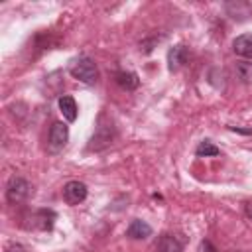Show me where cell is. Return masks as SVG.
Returning a JSON list of instances; mask_svg holds the SVG:
<instances>
[{"label":"cell","mask_w":252,"mask_h":252,"mask_svg":"<svg viewBox=\"0 0 252 252\" xmlns=\"http://www.w3.org/2000/svg\"><path fill=\"white\" fill-rule=\"evenodd\" d=\"M63 199L67 205H79L87 199V185L81 181H67L63 187Z\"/></svg>","instance_id":"5"},{"label":"cell","mask_w":252,"mask_h":252,"mask_svg":"<svg viewBox=\"0 0 252 252\" xmlns=\"http://www.w3.org/2000/svg\"><path fill=\"white\" fill-rule=\"evenodd\" d=\"M59 110H61V114L65 116L67 122H75L77 120V102H75L73 96H69V94L61 96L59 98Z\"/></svg>","instance_id":"11"},{"label":"cell","mask_w":252,"mask_h":252,"mask_svg":"<svg viewBox=\"0 0 252 252\" xmlns=\"http://www.w3.org/2000/svg\"><path fill=\"white\" fill-rule=\"evenodd\" d=\"M114 81L118 83V87H122L124 91H134L138 85H140V79L136 73L132 71H118L114 75Z\"/></svg>","instance_id":"10"},{"label":"cell","mask_w":252,"mask_h":252,"mask_svg":"<svg viewBox=\"0 0 252 252\" xmlns=\"http://www.w3.org/2000/svg\"><path fill=\"white\" fill-rule=\"evenodd\" d=\"M156 252H181V242L171 234H163L158 240Z\"/></svg>","instance_id":"12"},{"label":"cell","mask_w":252,"mask_h":252,"mask_svg":"<svg viewBox=\"0 0 252 252\" xmlns=\"http://www.w3.org/2000/svg\"><path fill=\"white\" fill-rule=\"evenodd\" d=\"M187 57H189V49L185 47V45H173L171 49H169V53H167V65H169V69L171 71H177L185 61H187Z\"/></svg>","instance_id":"8"},{"label":"cell","mask_w":252,"mask_h":252,"mask_svg":"<svg viewBox=\"0 0 252 252\" xmlns=\"http://www.w3.org/2000/svg\"><path fill=\"white\" fill-rule=\"evenodd\" d=\"M69 73H71L77 81H81V83H85V85H94L96 79H98V67H96V63H94L91 57H79V59L71 65Z\"/></svg>","instance_id":"1"},{"label":"cell","mask_w":252,"mask_h":252,"mask_svg":"<svg viewBox=\"0 0 252 252\" xmlns=\"http://www.w3.org/2000/svg\"><path fill=\"white\" fill-rule=\"evenodd\" d=\"M53 220H55V213L47 211V209H39L32 215V228H39V230H51L53 228Z\"/></svg>","instance_id":"6"},{"label":"cell","mask_w":252,"mask_h":252,"mask_svg":"<svg viewBox=\"0 0 252 252\" xmlns=\"http://www.w3.org/2000/svg\"><path fill=\"white\" fill-rule=\"evenodd\" d=\"M69 142V128L63 122H53L51 130H49V150L51 152H59L67 146Z\"/></svg>","instance_id":"4"},{"label":"cell","mask_w":252,"mask_h":252,"mask_svg":"<svg viewBox=\"0 0 252 252\" xmlns=\"http://www.w3.org/2000/svg\"><path fill=\"white\" fill-rule=\"evenodd\" d=\"M126 236L128 238H134V240H144L148 236H152V226L146 222V220H140V219H134L128 228H126Z\"/></svg>","instance_id":"7"},{"label":"cell","mask_w":252,"mask_h":252,"mask_svg":"<svg viewBox=\"0 0 252 252\" xmlns=\"http://www.w3.org/2000/svg\"><path fill=\"white\" fill-rule=\"evenodd\" d=\"M220 150L211 142V140H203L199 146H197V156L199 158H209V156H219Z\"/></svg>","instance_id":"13"},{"label":"cell","mask_w":252,"mask_h":252,"mask_svg":"<svg viewBox=\"0 0 252 252\" xmlns=\"http://www.w3.org/2000/svg\"><path fill=\"white\" fill-rule=\"evenodd\" d=\"M232 49L238 57L252 59V33H242L232 41Z\"/></svg>","instance_id":"9"},{"label":"cell","mask_w":252,"mask_h":252,"mask_svg":"<svg viewBox=\"0 0 252 252\" xmlns=\"http://www.w3.org/2000/svg\"><path fill=\"white\" fill-rule=\"evenodd\" d=\"M246 215L252 219V203H246Z\"/></svg>","instance_id":"17"},{"label":"cell","mask_w":252,"mask_h":252,"mask_svg":"<svg viewBox=\"0 0 252 252\" xmlns=\"http://www.w3.org/2000/svg\"><path fill=\"white\" fill-rule=\"evenodd\" d=\"M197 252H217V248L213 246V242H211V240H201V244H199Z\"/></svg>","instance_id":"15"},{"label":"cell","mask_w":252,"mask_h":252,"mask_svg":"<svg viewBox=\"0 0 252 252\" xmlns=\"http://www.w3.org/2000/svg\"><path fill=\"white\" fill-rule=\"evenodd\" d=\"M104 120H106L104 116L98 118V126H96V132L91 138L89 150H102V148H106L112 142V124L104 122Z\"/></svg>","instance_id":"3"},{"label":"cell","mask_w":252,"mask_h":252,"mask_svg":"<svg viewBox=\"0 0 252 252\" xmlns=\"http://www.w3.org/2000/svg\"><path fill=\"white\" fill-rule=\"evenodd\" d=\"M6 252H26V248H24L22 244H10V246L6 248Z\"/></svg>","instance_id":"16"},{"label":"cell","mask_w":252,"mask_h":252,"mask_svg":"<svg viewBox=\"0 0 252 252\" xmlns=\"http://www.w3.org/2000/svg\"><path fill=\"white\" fill-rule=\"evenodd\" d=\"M30 193H32V187L24 177H12L8 181V185H6V199L12 205L24 203L30 197Z\"/></svg>","instance_id":"2"},{"label":"cell","mask_w":252,"mask_h":252,"mask_svg":"<svg viewBox=\"0 0 252 252\" xmlns=\"http://www.w3.org/2000/svg\"><path fill=\"white\" fill-rule=\"evenodd\" d=\"M236 73L240 75L242 81H250V79H252V63H244V61H240V63L236 65Z\"/></svg>","instance_id":"14"}]
</instances>
